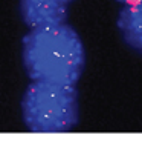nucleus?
I'll use <instances>...</instances> for the list:
<instances>
[{
    "instance_id": "3",
    "label": "nucleus",
    "mask_w": 142,
    "mask_h": 152,
    "mask_svg": "<svg viewBox=\"0 0 142 152\" xmlns=\"http://www.w3.org/2000/svg\"><path fill=\"white\" fill-rule=\"evenodd\" d=\"M25 20L34 28L60 25L67 17V6L50 0H22Z\"/></svg>"
},
{
    "instance_id": "5",
    "label": "nucleus",
    "mask_w": 142,
    "mask_h": 152,
    "mask_svg": "<svg viewBox=\"0 0 142 152\" xmlns=\"http://www.w3.org/2000/svg\"><path fill=\"white\" fill-rule=\"evenodd\" d=\"M116 2H119L122 5H139V3H142V0H116Z\"/></svg>"
},
{
    "instance_id": "4",
    "label": "nucleus",
    "mask_w": 142,
    "mask_h": 152,
    "mask_svg": "<svg viewBox=\"0 0 142 152\" xmlns=\"http://www.w3.org/2000/svg\"><path fill=\"white\" fill-rule=\"evenodd\" d=\"M116 25L124 43L142 56V3L125 5L118 14Z\"/></svg>"
},
{
    "instance_id": "2",
    "label": "nucleus",
    "mask_w": 142,
    "mask_h": 152,
    "mask_svg": "<svg viewBox=\"0 0 142 152\" xmlns=\"http://www.w3.org/2000/svg\"><path fill=\"white\" fill-rule=\"evenodd\" d=\"M25 121L32 131L64 132L78 123V92L75 85L35 82L23 98Z\"/></svg>"
},
{
    "instance_id": "1",
    "label": "nucleus",
    "mask_w": 142,
    "mask_h": 152,
    "mask_svg": "<svg viewBox=\"0 0 142 152\" xmlns=\"http://www.w3.org/2000/svg\"><path fill=\"white\" fill-rule=\"evenodd\" d=\"M25 65L37 82L75 85L86 66V51L78 32L67 25L35 28L25 39Z\"/></svg>"
},
{
    "instance_id": "6",
    "label": "nucleus",
    "mask_w": 142,
    "mask_h": 152,
    "mask_svg": "<svg viewBox=\"0 0 142 152\" xmlns=\"http://www.w3.org/2000/svg\"><path fill=\"white\" fill-rule=\"evenodd\" d=\"M50 2H54V3H58V5H69L70 2H74V0H50Z\"/></svg>"
}]
</instances>
